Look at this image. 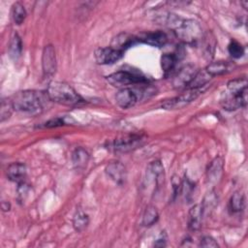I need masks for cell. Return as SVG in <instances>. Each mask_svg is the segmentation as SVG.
Instances as JSON below:
<instances>
[{
  "instance_id": "cell-1",
  "label": "cell",
  "mask_w": 248,
  "mask_h": 248,
  "mask_svg": "<svg viewBox=\"0 0 248 248\" xmlns=\"http://www.w3.org/2000/svg\"><path fill=\"white\" fill-rule=\"evenodd\" d=\"M50 101L46 92L24 90L17 92L12 99L16 110L36 114L43 110L45 101Z\"/></svg>"
},
{
  "instance_id": "cell-2",
  "label": "cell",
  "mask_w": 248,
  "mask_h": 248,
  "mask_svg": "<svg viewBox=\"0 0 248 248\" xmlns=\"http://www.w3.org/2000/svg\"><path fill=\"white\" fill-rule=\"evenodd\" d=\"M46 92L50 101L61 105L76 106L84 103L81 96L70 84L63 81L49 82Z\"/></svg>"
},
{
  "instance_id": "cell-3",
  "label": "cell",
  "mask_w": 248,
  "mask_h": 248,
  "mask_svg": "<svg viewBox=\"0 0 248 248\" xmlns=\"http://www.w3.org/2000/svg\"><path fill=\"white\" fill-rule=\"evenodd\" d=\"M176 36L187 45H197L203 38V33L199 22L193 19L181 20L175 27Z\"/></svg>"
},
{
  "instance_id": "cell-4",
  "label": "cell",
  "mask_w": 248,
  "mask_h": 248,
  "mask_svg": "<svg viewBox=\"0 0 248 248\" xmlns=\"http://www.w3.org/2000/svg\"><path fill=\"white\" fill-rule=\"evenodd\" d=\"M106 78L111 85L122 88H125L128 85L140 84L147 81L144 77L129 71H118L108 75Z\"/></svg>"
},
{
  "instance_id": "cell-5",
  "label": "cell",
  "mask_w": 248,
  "mask_h": 248,
  "mask_svg": "<svg viewBox=\"0 0 248 248\" xmlns=\"http://www.w3.org/2000/svg\"><path fill=\"white\" fill-rule=\"evenodd\" d=\"M203 92V88H187L186 91L177 97L165 101L162 108L165 109H179L196 100Z\"/></svg>"
},
{
  "instance_id": "cell-6",
  "label": "cell",
  "mask_w": 248,
  "mask_h": 248,
  "mask_svg": "<svg viewBox=\"0 0 248 248\" xmlns=\"http://www.w3.org/2000/svg\"><path fill=\"white\" fill-rule=\"evenodd\" d=\"M220 104L226 110H235L247 104V89L241 92H229L225 91L221 97Z\"/></svg>"
},
{
  "instance_id": "cell-7",
  "label": "cell",
  "mask_w": 248,
  "mask_h": 248,
  "mask_svg": "<svg viewBox=\"0 0 248 248\" xmlns=\"http://www.w3.org/2000/svg\"><path fill=\"white\" fill-rule=\"evenodd\" d=\"M198 70L193 65H186L178 70L172 78V85L174 88L188 87L190 82L195 78Z\"/></svg>"
},
{
  "instance_id": "cell-8",
  "label": "cell",
  "mask_w": 248,
  "mask_h": 248,
  "mask_svg": "<svg viewBox=\"0 0 248 248\" xmlns=\"http://www.w3.org/2000/svg\"><path fill=\"white\" fill-rule=\"evenodd\" d=\"M141 141H142L141 136L129 135V136H124L120 139L114 140L113 142L111 143V146L115 151L127 152L137 148L139 145H140Z\"/></svg>"
},
{
  "instance_id": "cell-9",
  "label": "cell",
  "mask_w": 248,
  "mask_h": 248,
  "mask_svg": "<svg viewBox=\"0 0 248 248\" xmlns=\"http://www.w3.org/2000/svg\"><path fill=\"white\" fill-rule=\"evenodd\" d=\"M123 56V52L111 47H99L95 51V60L98 64L108 65L113 64Z\"/></svg>"
},
{
  "instance_id": "cell-10",
  "label": "cell",
  "mask_w": 248,
  "mask_h": 248,
  "mask_svg": "<svg viewBox=\"0 0 248 248\" xmlns=\"http://www.w3.org/2000/svg\"><path fill=\"white\" fill-rule=\"evenodd\" d=\"M43 73L45 77H51L56 71V56L53 46L47 45L43 50Z\"/></svg>"
},
{
  "instance_id": "cell-11",
  "label": "cell",
  "mask_w": 248,
  "mask_h": 248,
  "mask_svg": "<svg viewBox=\"0 0 248 248\" xmlns=\"http://www.w3.org/2000/svg\"><path fill=\"white\" fill-rule=\"evenodd\" d=\"M165 179L164 167L160 161L151 162L146 169V181L153 183L155 188L160 187Z\"/></svg>"
},
{
  "instance_id": "cell-12",
  "label": "cell",
  "mask_w": 248,
  "mask_h": 248,
  "mask_svg": "<svg viewBox=\"0 0 248 248\" xmlns=\"http://www.w3.org/2000/svg\"><path fill=\"white\" fill-rule=\"evenodd\" d=\"M106 172L117 184H122L126 179V168L118 161L108 163L106 167Z\"/></svg>"
},
{
  "instance_id": "cell-13",
  "label": "cell",
  "mask_w": 248,
  "mask_h": 248,
  "mask_svg": "<svg viewBox=\"0 0 248 248\" xmlns=\"http://www.w3.org/2000/svg\"><path fill=\"white\" fill-rule=\"evenodd\" d=\"M138 43H140L138 37L128 33H120L112 39L110 46L121 52H124L127 48L135 46Z\"/></svg>"
},
{
  "instance_id": "cell-14",
  "label": "cell",
  "mask_w": 248,
  "mask_h": 248,
  "mask_svg": "<svg viewBox=\"0 0 248 248\" xmlns=\"http://www.w3.org/2000/svg\"><path fill=\"white\" fill-rule=\"evenodd\" d=\"M116 104L122 108H129L135 106L138 101L137 94L130 88H121L115 95Z\"/></svg>"
},
{
  "instance_id": "cell-15",
  "label": "cell",
  "mask_w": 248,
  "mask_h": 248,
  "mask_svg": "<svg viewBox=\"0 0 248 248\" xmlns=\"http://www.w3.org/2000/svg\"><path fill=\"white\" fill-rule=\"evenodd\" d=\"M139 42H142L144 44H147L152 46L156 47H162L167 44L168 38L166 34L162 31H156V32H148L141 34L140 37H138Z\"/></svg>"
},
{
  "instance_id": "cell-16",
  "label": "cell",
  "mask_w": 248,
  "mask_h": 248,
  "mask_svg": "<svg viewBox=\"0 0 248 248\" xmlns=\"http://www.w3.org/2000/svg\"><path fill=\"white\" fill-rule=\"evenodd\" d=\"M223 168H224V162L221 157H216L213 159L206 170V179L209 183L215 184L218 182L222 176L223 173Z\"/></svg>"
},
{
  "instance_id": "cell-17",
  "label": "cell",
  "mask_w": 248,
  "mask_h": 248,
  "mask_svg": "<svg viewBox=\"0 0 248 248\" xmlns=\"http://www.w3.org/2000/svg\"><path fill=\"white\" fill-rule=\"evenodd\" d=\"M6 173L9 180L19 184L24 182L26 177V167L22 163H12L8 166Z\"/></svg>"
},
{
  "instance_id": "cell-18",
  "label": "cell",
  "mask_w": 248,
  "mask_h": 248,
  "mask_svg": "<svg viewBox=\"0 0 248 248\" xmlns=\"http://www.w3.org/2000/svg\"><path fill=\"white\" fill-rule=\"evenodd\" d=\"M202 204H195L193 205L188 214V228L190 231H198L202 227Z\"/></svg>"
},
{
  "instance_id": "cell-19",
  "label": "cell",
  "mask_w": 248,
  "mask_h": 248,
  "mask_svg": "<svg viewBox=\"0 0 248 248\" xmlns=\"http://www.w3.org/2000/svg\"><path fill=\"white\" fill-rule=\"evenodd\" d=\"M89 161V153L82 147H77L72 153V163L76 170H82Z\"/></svg>"
},
{
  "instance_id": "cell-20",
  "label": "cell",
  "mask_w": 248,
  "mask_h": 248,
  "mask_svg": "<svg viewBox=\"0 0 248 248\" xmlns=\"http://www.w3.org/2000/svg\"><path fill=\"white\" fill-rule=\"evenodd\" d=\"M211 77L226 74L232 70V65L226 61H216L209 63L204 69Z\"/></svg>"
},
{
  "instance_id": "cell-21",
  "label": "cell",
  "mask_w": 248,
  "mask_h": 248,
  "mask_svg": "<svg viewBox=\"0 0 248 248\" xmlns=\"http://www.w3.org/2000/svg\"><path fill=\"white\" fill-rule=\"evenodd\" d=\"M89 224L88 215L81 209L78 208L73 217V227L78 232H83Z\"/></svg>"
},
{
  "instance_id": "cell-22",
  "label": "cell",
  "mask_w": 248,
  "mask_h": 248,
  "mask_svg": "<svg viewBox=\"0 0 248 248\" xmlns=\"http://www.w3.org/2000/svg\"><path fill=\"white\" fill-rule=\"evenodd\" d=\"M22 51V43L17 33H14L9 43V53L14 60H17Z\"/></svg>"
},
{
  "instance_id": "cell-23",
  "label": "cell",
  "mask_w": 248,
  "mask_h": 248,
  "mask_svg": "<svg viewBox=\"0 0 248 248\" xmlns=\"http://www.w3.org/2000/svg\"><path fill=\"white\" fill-rule=\"evenodd\" d=\"M212 77L205 71H198L193 80L190 82L187 88H202L204 87Z\"/></svg>"
},
{
  "instance_id": "cell-24",
  "label": "cell",
  "mask_w": 248,
  "mask_h": 248,
  "mask_svg": "<svg viewBox=\"0 0 248 248\" xmlns=\"http://www.w3.org/2000/svg\"><path fill=\"white\" fill-rule=\"evenodd\" d=\"M159 219V213L157 208L153 205H148L142 215V225L145 227L152 226L155 224Z\"/></svg>"
},
{
  "instance_id": "cell-25",
  "label": "cell",
  "mask_w": 248,
  "mask_h": 248,
  "mask_svg": "<svg viewBox=\"0 0 248 248\" xmlns=\"http://www.w3.org/2000/svg\"><path fill=\"white\" fill-rule=\"evenodd\" d=\"M11 15H12V18L16 24H17V25L21 24L26 17V11H25L24 6L19 2L15 3L12 6Z\"/></svg>"
},
{
  "instance_id": "cell-26",
  "label": "cell",
  "mask_w": 248,
  "mask_h": 248,
  "mask_svg": "<svg viewBox=\"0 0 248 248\" xmlns=\"http://www.w3.org/2000/svg\"><path fill=\"white\" fill-rule=\"evenodd\" d=\"M243 207H244V196L239 192L233 193L229 202V208L231 212L232 213L240 212L243 209Z\"/></svg>"
},
{
  "instance_id": "cell-27",
  "label": "cell",
  "mask_w": 248,
  "mask_h": 248,
  "mask_svg": "<svg viewBox=\"0 0 248 248\" xmlns=\"http://www.w3.org/2000/svg\"><path fill=\"white\" fill-rule=\"evenodd\" d=\"M177 56L175 54L166 53L161 57V67L166 75L170 74L175 67Z\"/></svg>"
},
{
  "instance_id": "cell-28",
  "label": "cell",
  "mask_w": 248,
  "mask_h": 248,
  "mask_svg": "<svg viewBox=\"0 0 248 248\" xmlns=\"http://www.w3.org/2000/svg\"><path fill=\"white\" fill-rule=\"evenodd\" d=\"M217 202H218V199H217V196H216L215 192L214 191L208 192L205 195V197L203 199V202H202V207L203 214L208 213V211L210 212L216 206Z\"/></svg>"
},
{
  "instance_id": "cell-29",
  "label": "cell",
  "mask_w": 248,
  "mask_h": 248,
  "mask_svg": "<svg viewBox=\"0 0 248 248\" xmlns=\"http://www.w3.org/2000/svg\"><path fill=\"white\" fill-rule=\"evenodd\" d=\"M247 89V79L245 78H237L232 79L227 84V91L229 92H241Z\"/></svg>"
},
{
  "instance_id": "cell-30",
  "label": "cell",
  "mask_w": 248,
  "mask_h": 248,
  "mask_svg": "<svg viewBox=\"0 0 248 248\" xmlns=\"http://www.w3.org/2000/svg\"><path fill=\"white\" fill-rule=\"evenodd\" d=\"M15 109L13 101L10 99H3L1 101V108H0V120L4 122L5 120L9 119Z\"/></svg>"
},
{
  "instance_id": "cell-31",
  "label": "cell",
  "mask_w": 248,
  "mask_h": 248,
  "mask_svg": "<svg viewBox=\"0 0 248 248\" xmlns=\"http://www.w3.org/2000/svg\"><path fill=\"white\" fill-rule=\"evenodd\" d=\"M228 51L233 58H240L244 54V47L237 42L232 41L228 46Z\"/></svg>"
},
{
  "instance_id": "cell-32",
  "label": "cell",
  "mask_w": 248,
  "mask_h": 248,
  "mask_svg": "<svg viewBox=\"0 0 248 248\" xmlns=\"http://www.w3.org/2000/svg\"><path fill=\"white\" fill-rule=\"evenodd\" d=\"M200 246L202 247H218V243L215 239L209 235H205L201 239Z\"/></svg>"
},
{
  "instance_id": "cell-33",
  "label": "cell",
  "mask_w": 248,
  "mask_h": 248,
  "mask_svg": "<svg viewBox=\"0 0 248 248\" xmlns=\"http://www.w3.org/2000/svg\"><path fill=\"white\" fill-rule=\"evenodd\" d=\"M29 189L30 188L28 187V185L26 183H24V182H21V183L18 184L17 194H18V198H19L20 201H23L26 198V196H27V194L29 192Z\"/></svg>"
},
{
  "instance_id": "cell-34",
  "label": "cell",
  "mask_w": 248,
  "mask_h": 248,
  "mask_svg": "<svg viewBox=\"0 0 248 248\" xmlns=\"http://www.w3.org/2000/svg\"><path fill=\"white\" fill-rule=\"evenodd\" d=\"M65 124L64 118H60V117H56V118H52L50 120H48L47 122L45 123V127L46 128H52V127H58V126H62Z\"/></svg>"
},
{
  "instance_id": "cell-35",
  "label": "cell",
  "mask_w": 248,
  "mask_h": 248,
  "mask_svg": "<svg viewBox=\"0 0 248 248\" xmlns=\"http://www.w3.org/2000/svg\"><path fill=\"white\" fill-rule=\"evenodd\" d=\"M154 245H155L156 247H164V246H166V238H164V237L158 238V239L156 240V242H155Z\"/></svg>"
},
{
  "instance_id": "cell-36",
  "label": "cell",
  "mask_w": 248,
  "mask_h": 248,
  "mask_svg": "<svg viewBox=\"0 0 248 248\" xmlns=\"http://www.w3.org/2000/svg\"><path fill=\"white\" fill-rule=\"evenodd\" d=\"M2 209L4 211H8L10 209V203L9 202H2Z\"/></svg>"
}]
</instances>
